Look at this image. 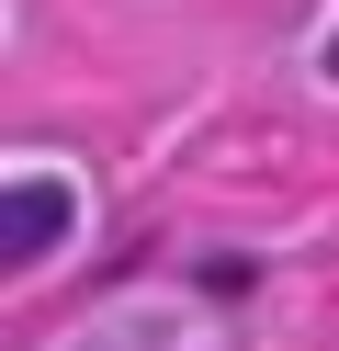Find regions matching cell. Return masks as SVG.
<instances>
[{
    "mask_svg": "<svg viewBox=\"0 0 339 351\" xmlns=\"http://www.w3.org/2000/svg\"><path fill=\"white\" fill-rule=\"evenodd\" d=\"M328 69H339V34H328Z\"/></svg>",
    "mask_w": 339,
    "mask_h": 351,
    "instance_id": "7a4b0ae2",
    "label": "cell"
},
{
    "mask_svg": "<svg viewBox=\"0 0 339 351\" xmlns=\"http://www.w3.org/2000/svg\"><path fill=\"white\" fill-rule=\"evenodd\" d=\"M68 227H79V204H68V182H45V170H23L12 182V204H0V250L34 272L45 250H68Z\"/></svg>",
    "mask_w": 339,
    "mask_h": 351,
    "instance_id": "6da1fadb",
    "label": "cell"
}]
</instances>
